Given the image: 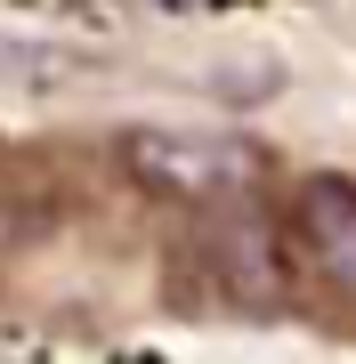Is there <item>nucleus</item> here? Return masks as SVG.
I'll return each mask as SVG.
<instances>
[{
	"mask_svg": "<svg viewBox=\"0 0 356 364\" xmlns=\"http://www.w3.org/2000/svg\"><path fill=\"white\" fill-rule=\"evenodd\" d=\"M284 235H291V251H300V267L316 275V284L356 299V178H332V170L300 178Z\"/></svg>",
	"mask_w": 356,
	"mask_h": 364,
	"instance_id": "nucleus-2",
	"label": "nucleus"
},
{
	"mask_svg": "<svg viewBox=\"0 0 356 364\" xmlns=\"http://www.w3.org/2000/svg\"><path fill=\"white\" fill-rule=\"evenodd\" d=\"M130 170L154 195L171 203H195V210H227V203H251L267 154L251 138H227V130H130L122 138Z\"/></svg>",
	"mask_w": 356,
	"mask_h": 364,
	"instance_id": "nucleus-1",
	"label": "nucleus"
},
{
	"mask_svg": "<svg viewBox=\"0 0 356 364\" xmlns=\"http://www.w3.org/2000/svg\"><path fill=\"white\" fill-rule=\"evenodd\" d=\"M211 267H219V284L235 299H251V308L284 299V243H276V227L251 203H227L211 219Z\"/></svg>",
	"mask_w": 356,
	"mask_h": 364,
	"instance_id": "nucleus-3",
	"label": "nucleus"
},
{
	"mask_svg": "<svg viewBox=\"0 0 356 364\" xmlns=\"http://www.w3.org/2000/svg\"><path fill=\"white\" fill-rule=\"evenodd\" d=\"M162 9H178V16H211V9H251V0H162Z\"/></svg>",
	"mask_w": 356,
	"mask_h": 364,
	"instance_id": "nucleus-4",
	"label": "nucleus"
}]
</instances>
